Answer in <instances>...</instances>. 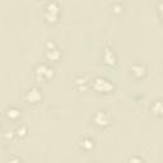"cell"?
I'll return each mask as SVG.
<instances>
[{"label": "cell", "instance_id": "obj_1", "mask_svg": "<svg viewBox=\"0 0 163 163\" xmlns=\"http://www.w3.org/2000/svg\"><path fill=\"white\" fill-rule=\"evenodd\" d=\"M26 98L28 100L29 103H36V102H38V101L41 100V93H40L38 89L33 88V89L28 91V93H27V96H26Z\"/></svg>", "mask_w": 163, "mask_h": 163}, {"label": "cell", "instance_id": "obj_2", "mask_svg": "<svg viewBox=\"0 0 163 163\" xmlns=\"http://www.w3.org/2000/svg\"><path fill=\"white\" fill-rule=\"evenodd\" d=\"M94 122L97 125H100V126H106L108 124V117L103 111H100V112H97L96 116H94Z\"/></svg>", "mask_w": 163, "mask_h": 163}, {"label": "cell", "instance_id": "obj_3", "mask_svg": "<svg viewBox=\"0 0 163 163\" xmlns=\"http://www.w3.org/2000/svg\"><path fill=\"white\" fill-rule=\"evenodd\" d=\"M6 116L9 118H12V120H15V118H18L20 116V111L17 110V108H9L6 111Z\"/></svg>", "mask_w": 163, "mask_h": 163}, {"label": "cell", "instance_id": "obj_4", "mask_svg": "<svg viewBox=\"0 0 163 163\" xmlns=\"http://www.w3.org/2000/svg\"><path fill=\"white\" fill-rule=\"evenodd\" d=\"M93 145H94V142H93L92 139H84L83 142H82V147H83L84 149H87V150L92 149V148H93Z\"/></svg>", "mask_w": 163, "mask_h": 163}, {"label": "cell", "instance_id": "obj_5", "mask_svg": "<svg viewBox=\"0 0 163 163\" xmlns=\"http://www.w3.org/2000/svg\"><path fill=\"white\" fill-rule=\"evenodd\" d=\"M26 131H27V129H26V127H22V129H18V130H17V134H18L19 136H24V135H26Z\"/></svg>", "mask_w": 163, "mask_h": 163}]
</instances>
